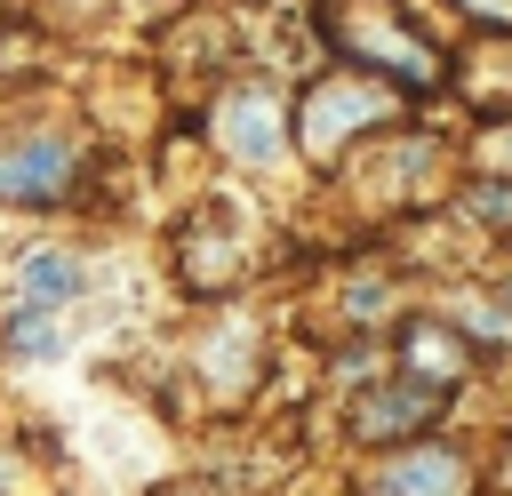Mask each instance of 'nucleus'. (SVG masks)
I'll use <instances>...</instances> for the list:
<instances>
[{
    "instance_id": "3",
    "label": "nucleus",
    "mask_w": 512,
    "mask_h": 496,
    "mask_svg": "<svg viewBox=\"0 0 512 496\" xmlns=\"http://www.w3.org/2000/svg\"><path fill=\"white\" fill-rule=\"evenodd\" d=\"M384 112H392V96H384V88H368V80H328V88L304 104V144H312V152H336V144H344V128L360 136V128H368V120H384Z\"/></svg>"
},
{
    "instance_id": "4",
    "label": "nucleus",
    "mask_w": 512,
    "mask_h": 496,
    "mask_svg": "<svg viewBox=\"0 0 512 496\" xmlns=\"http://www.w3.org/2000/svg\"><path fill=\"white\" fill-rule=\"evenodd\" d=\"M368 496H464V456L456 448H400L368 472Z\"/></svg>"
},
{
    "instance_id": "6",
    "label": "nucleus",
    "mask_w": 512,
    "mask_h": 496,
    "mask_svg": "<svg viewBox=\"0 0 512 496\" xmlns=\"http://www.w3.org/2000/svg\"><path fill=\"white\" fill-rule=\"evenodd\" d=\"M440 400H448V392H440V384H416V376H408V384H392V392H360V400H352V432H360V440L416 432Z\"/></svg>"
},
{
    "instance_id": "1",
    "label": "nucleus",
    "mask_w": 512,
    "mask_h": 496,
    "mask_svg": "<svg viewBox=\"0 0 512 496\" xmlns=\"http://www.w3.org/2000/svg\"><path fill=\"white\" fill-rule=\"evenodd\" d=\"M320 32H328L344 56L376 64L384 80H400V88H440V80H448L440 48H432L392 0H320Z\"/></svg>"
},
{
    "instance_id": "7",
    "label": "nucleus",
    "mask_w": 512,
    "mask_h": 496,
    "mask_svg": "<svg viewBox=\"0 0 512 496\" xmlns=\"http://www.w3.org/2000/svg\"><path fill=\"white\" fill-rule=\"evenodd\" d=\"M400 352H408V368H416L424 384H440V392H448V384H464V368H472V352H464V344H456L440 320H416Z\"/></svg>"
},
{
    "instance_id": "8",
    "label": "nucleus",
    "mask_w": 512,
    "mask_h": 496,
    "mask_svg": "<svg viewBox=\"0 0 512 496\" xmlns=\"http://www.w3.org/2000/svg\"><path fill=\"white\" fill-rule=\"evenodd\" d=\"M16 280H24V296H32V304H64V296H80V280H88V272H80L72 256H24V272H16Z\"/></svg>"
},
{
    "instance_id": "5",
    "label": "nucleus",
    "mask_w": 512,
    "mask_h": 496,
    "mask_svg": "<svg viewBox=\"0 0 512 496\" xmlns=\"http://www.w3.org/2000/svg\"><path fill=\"white\" fill-rule=\"evenodd\" d=\"M216 136H224L232 160H272L288 128H280V104H272L264 88H232V96L216 104Z\"/></svg>"
},
{
    "instance_id": "2",
    "label": "nucleus",
    "mask_w": 512,
    "mask_h": 496,
    "mask_svg": "<svg viewBox=\"0 0 512 496\" xmlns=\"http://www.w3.org/2000/svg\"><path fill=\"white\" fill-rule=\"evenodd\" d=\"M72 168H80L72 136H24L0 152V200H64Z\"/></svg>"
},
{
    "instance_id": "9",
    "label": "nucleus",
    "mask_w": 512,
    "mask_h": 496,
    "mask_svg": "<svg viewBox=\"0 0 512 496\" xmlns=\"http://www.w3.org/2000/svg\"><path fill=\"white\" fill-rule=\"evenodd\" d=\"M480 168H496V176H512V120L480 136Z\"/></svg>"
}]
</instances>
